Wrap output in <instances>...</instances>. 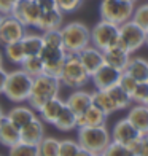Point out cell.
I'll list each match as a JSON object with an SVG mask.
<instances>
[{"mask_svg":"<svg viewBox=\"0 0 148 156\" xmlns=\"http://www.w3.org/2000/svg\"><path fill=\"white\" fill-rule=\"evenodd\" d=\"M93 156H104V154H102V153H100V154H93Z\"/></svg>","mask_w":148,"mask_h":156,"instance_id":"681fc988","label":"cell"},{"mask_svg":"<svg viewBox=\"0 0 148 156\" xmlns=\"http://www.w3.org/2000/svg\"><path fill=\"white\" fill-rule=\"evenodd\" d=\"M76 142L81 148L88 150L91 154H100L111 142L110 131L107 126H86V127H76Z\"/></svg>","mask_w":148,"mask_h":156,"instance_id":"3957f363","label":"cell"},{"mask_svg":"<svg viewBox=\"0 0 148 156\" xmlns=\"http://www.w3.org/2000/svg\"><path fill=\"white\" fill-rule=\"evenodd\" d=\"M53 126L58 131H62V132L73 131V129H76V115L65 105V108L61 112V115L58 118H56V121L53 123Z\"/></svg>","mask_w":148,"mask_h":156,"instance_id":"4316f807","label":"cell"},{"mask_svg":"<svg viewBox=\"0 0 148 156\" xmlns=\"http://www.w3.org/2000/svg\"><path fill=\"white\" fill-rule=\"evenodd\" d=\"M146 83H148V81H146Z\"/></svg>","mask_w":148,"mask_h":156,"instance_id":"f5cc1de1","label":"cell"},{"mask_svg":"<svg viewBox=\"0 0 148 156\" xmlns=\"http://www.w3.org/2000/svg\"><path fill=\"white\" fill-rule=\"evenodd\" d=\"M61 37H62V46L67 53L78 54L83 48L91 45V32L89 27L83 23H69L61 27Z\"/></svg>","mask_w":148,"mask_h":156,"instance_id":"5b68a950","label":"cell"},{"mask_svg":"<svg viewBox=\"0 0 148 156\" xmlns=\"http://www.w3.org/2000/svg\"><path fill=\"white\" fill-rule=\"evenodd\" d=\"M148 97V83H139L136 89L132 91L131 99H132V104H143L145 99Z\"/></svg>","mask_w":148,"mask_h":156,"instance_id":"f35d334b","label":"cell"},{"mask_svg":"<svg viewBox=\"0 0 148 156\" xmlns=\"http://www.w3.org/2000/svg\"><path fill=\"white\" fill-rule=\"evenodd\" d=\"M58 78L62 86L70 88V89H80L83 86H86L88 81L91 80L89 73L83 67L78 54H75V53H67L64 66H62Z\"/></svg>","mask_w":148,"mask_h":156,"instance_id":"7a4b0ae2","label":"cell"},{"mask_svg":"<svg viewBox=\"0 0 148 156\" xmlns=\"http://www.w3.org/2000/svg\"><path fill=\"white\" fill-rule=\"evenodd\" d=\"M93 104L96 105V107L100 108L105 115H111V113L118 112L113 99L110 97V94L107 93V89H96L93 93Z\"/></svg>","mask_w":148,"mask_h":156,"instance_id":"d4e9b609","label":"cell"},{"mask_svg":"<svg viewBox=\"0 0 148 156\" xmlns=\"http://www.w3.org/2000/svg\"><path fill=\"white\" fill-rule=\"evenodd\" d=\"M107 116L105 113L96 107L94 104H91L89 107L84 110L81 115L76 116V127H86V126H105L107 123Z\"/></svg>","mask_w":148,"mask_h":156,"instance_id":"ffe728a7","label":"cell"},{"mask_svg":"<svg viewBox=\"0 0 148 156\" xmlns=\"http://www.w3.org/2000/svg\"><path fill=\"white\" fill-rule=\"evenodd\" d=\"M61 88H62V84L58 76L40 73L37 76H33L32 89H30L29 99H27V104L33 110H38L46 101H49L53 97H58L61 93Z\"/></svg>","mask_w":148,"mask_h":156,"instance_id":"6da1fadb","label":"cell"},{"mask_svg":"<svg viewBox=\"0 0 148 156\" xmlns=\"http://www.w3.org/2000/svg\"><path fill=\"white\" fill-rule=\"evenodd\" d=\"M78 58H80V61L83 64V67L86 69V72L89 73V76L93 75L100 66L105 64L104 51H100L99 48H96L93 45H88L86 48H83L81 51L78 53Z\"/></svg>","mask_w":148,"mask_h":156,"instance_id":"9a60e30c","label":"cell"},{"mask_svg":"<svg viewBox=\"0 0 148 156\" xmlns=\"http://www.w3.org/2000/svg\"><path fill=\"white\" fill-rule=\"evenodd\" d=\"M32 81H33V76L26 73L23 69H16L13 72H8L6 83L3 88V96L15 104L27 102L32 89Z\"/></svg>","mask_w":148,"mask_h":156,"instance_id":"277c9868","label":"cell"},{"mask_svg":"<svg viewBox=\"0 0 148 156\" xmlns=\"http://www.w3.org/2000/svg\"><path fill=\"white\" fill-rule=\"evenodd\" d=\"M18 2V0H0V15H11L13 11V6H15V3Z\"/></svg>","mask_w":148,"mask_h":156,"instance_id":"60d3db41","label":"cell"},{"mask_svg":"<svg viewBox=\"0 0 148 156\" xmlns=\"http://www.w3.org/2000/svg\"><path fill=\"white\" fill-rule=\"evenodd\" d=\"M91 104H93V93L83 91L81 88L80 89H73L72 93L69 94V97L65 99V105L75 113L76 116L81 115Z\"/></svg>","mask_w":148,"mask_h":156,"instance_id":"ac0fdd59","label":"cell"},{"mask_svg":"<svg viewBox=\"0 0 148 156\" xmlns=\"http://www.w3.org/2000/svg\"><path fill=\"white\" fill-rule=\"evenodd\" d=\"M134 8L136 3L129 0H102L99 5V13H100V19L119 26L132 18Z\"/></svg>","mask_w":148,"mask_h":156,"instance_id":"8992f818","label":"cell"},{"mask_svg":"<svg viewBox=\"0 0 148 156\" xmlns=\"http://www.w3.org/2000/svg\"><path fill=\"white\" fill-rule=\"evenodd\" d=\"M134 154H142V156H148V134H143L139 139V142L132 147Z\"/></svg>","mask_w":148,"mask_h":156,"instance_id":"ab89813d","label":"cell"},{"mask_svg":"<svg viewBox=\"0 0 148 156\" xmlns=\"http://www.w3.org/2000/svg\"><path fill=\"white\" fill-rule=\"evenodd\" d=\"M0 67H3V51H0Z\"/></svg>","mask_w":148,"mask_h":156,"instance_id":"ee69618b","label":"cell"},{"mask_svg":"<svg viewBox=\"0 0 148 156\" xmlns=\"http://www.w3.org/2000/svg\"><path fill=\"white\" fill-rule=\"evenodd\" d=\"M21 43H23L26 56H38L41 48H43V38H41V34L26 32V35L21 38Z\"/></svg>","mask_w":148,"mask_h":156,"instance_id":"484cf974","label":"cell"},{"mask_svg":"<svg viewBox=\"0 0 148 156\" xmlns=\"http://www.w3.org/2000/svg\"><path fill=\"white\" fill-rule=\"evenodd\" d=\"M3 58H6L11 64H16V66H21L23 61L26 59V53L23 43L19 41H13V43H8L3 46Z\"/></svg>","mask_w":148,"mask_h":156,"instance_id":"83f0119b","label":"cell"},{"mask_svg":"<svg viewBox=\"0 0 148 156\" xmlns=\"http://www.w3.org/2000/svg\"><path fill=\"white\" fill-rule=\"evenodd\" d=\"M56 6L64 13H73L83 5V0H54Z\"/></svg>","mask_w":148,"mask_h":156,"instance_id":"74e56055","label":"cell"},{"mask_svg":"<svg viewBox=\"0 0 148 156\" xmlns=\"http://www.w3.org/2000/svg\"><path fill=\"white\" fill-rule=\"evenodd\" d=\"M26 29L27 27L21 24L15 16H3L2 24H0V45L5 46L13 41H19L26 35Z\"/></svg>","mask_w":148,"mask_h":156,"instance_id":"7c38bea8","label":"cell"},{"mask_svg":"<svg viewBox=\"0 0 148 156\" xmlns=\"http://www.w3.org/2000/svg\"><path fill=\"white\" fill-rule=\"evenodd\" d=\"M64 24V13L59 8H53L48 11H41L40 18L35 24V29L40 32H48V30H58Z\"/></svg>","mask_w":148,"mask_h":156,"instance_id":"2e32d148","label":"cell"},{"mask_svg":"<svg viewBox=\"0 0 148 156\" xmlns=\"http://www.w3.org/2000/svg\"><path fill=\"white\" fill-rule=\"evenodd\" d=\"M119 76H121V70L111 67L108 64H104L91 75V81L96 89H107L113 84H118Z\"/></svg>","mask_w":148,"mask_h":156,"instance_id":"4fadbf2b","label":"cell"},{"mask_svg":"<svg viewBox=\"0 0 148 156\" xmlns=\"http://www.w3.org/2000/svg\"><path fill=\"white\" fill-rule=\"evenodd\" d=\"M64 108H65V101L58 96V97H53L49 101H46L37 112H38V116L43 119V123L53 124Z\"/></svg>","mask_w":148,"mask_h":156,"instance_id":"d6986e66","label":"cell"},{"mask_svg":"<svg viewBox=\"0 0 148 156\" xmlns=\"http://www.w3.org/2000/svg\"><path fill=\"white\" fill-rule=\"evenodd\" d=\"M145 45L148 46V29L145 30Z\"/></svg>","mask_w":148,"mask_h":156,"instance_id":"f6af8a7d","label":"cell"},{"mask_svg":"<svg viewBox=\"0 0 148 156\" xmlns=\"http://www.w3.org/2000/svg\"><path fill=\"white\" fill-rule=\"evenodd\" d=\"M80 144L72 139H64L59 140V156H76L80 151Z\"/></svg>","mask_w":148,"mask_h":156,"instance_id":"e575fe53","label":"cell"},{"mask_svg":"<svg viewBox=\"0 0 148 156\" xmlns=\"http://www.w3.org/2000/svg\"><path fill=\"white\" fill-rule=\"evenodd\" d=\"M21 69L30 76H37L43 73V62H41L40 54L38 56H26V59L21 64Z\"/></svg>","mask_w":148,"mask_h":156,"instance_id":"4dcf8cb0","label":"cell"},{"mask_svg":"<svg viewBox=\"0 0 148 156\" xmlns=\"http://www.w3.org/2000/svg\"><path fill=\"white\" fill-rule=\"evenodd\" d=\"M5 116V113H3V110H2V107H0V119H2Z\"/></svg>","mask_w":148,"mask_h":156,"instance_id":"bcb514c9","label":"cell"},{"mask_svg":"<svg viewBox=\"0 0 148 156\" xmlns=\"http://www.w3.org/2000/svg\"><path fill=\"white\" fill-rule=\"evenodd\" d=\"M76 156H93V154H91L88 150H84V148H80V151L76 153Z\"/></svg>","mask_w":148,"mask_h":156,"instance_id":"7bdbcfd3","label":"cell"},{"mask_svg":"<svg viewBox=\"0 0 148 156\" xmlns=\"http://www.w3.org/2000/svg\"><path fill=\"white\" fill-rule=\"evenodd\" d=\"M129 2H134V3H136V2H137V0H129Z\"/></svg>","mask_w":148,"mask_h":156,"instance_id":"f907efd6","label":"cell"},{"mask_svg":"<svg viewBox=\"0 0 148 156\" xmlns=\"http://www.w3.org/2000/svg\"><path fill=\"white\" fill-rule=\"evenodd\" d=\"M136 156H142V154H136Z\"/></svg>","mask_w":148,"mask_h":156,"instance_id":"816d5d0a","label":"cell"},{"mask_svg":"<svg viewBox=\"0 0 148 156\" xmlns=\"http://www.w3.org/2000/svg\"><path fill=\"white\" fill-rule=\"evenodd\" d=\"M131 124L140 134H148V107L143 104H134L129 107L128 116Z\"/></svg>","mask_w":148,"mask_h":156,"instance_id":"44dd1931","label":"cell"},{"mask_svg":"<svg viewBox=\"0 0 148 156\" xmlns=\"http://www.w3.org/2000/svg\"><path fill=\"white\" fill-rule=\"evenodd\" d=\"M2 19H3V15H0V24H2Z\"/></svg>","mask_w":148,"mask_h":156,"instance_id":"c3c4849f","label":"cell"},{"mask_svg":"<svg viewBox=\"0 0 148 156\" xmlns=\"http://www.w3.org/2000/svg\"><path fill=\"white\" fill-rule=\"evenodd\" d=\"M143 105H146V107H148V97L145 99V102H143Z\"/></svg>","mask_w":148,"mask_h":156,"instance_id":"7dc6e473","label":"cell"},{"mask_svg":"<svg viewBox=\"0 0 148 156\" xmlns=\"http://www.w3.org/2000/svg\"><path fill=\"white\" fill-rule=\"evenodd\" d=\"M131 21H134L137 26H140L143 30H146L148 29V3H142V5L136 6Z\"/></svg>","mask_w":148,"mask_h":156,"instance_id":"836d02e7","label":"cell"},{"mask_svg":"<svg viewBox=\"0 0 148 156\" xmlns=\"http://www.w3.org/2000/svg\"><path fill=\"white\" fill-rule=\"evenodd\" d=\"M118 24H113L110 21L100 19L91 29V45L99 48L100 51L113 48L118 45Z\"/></svg>","mask_w":148,"mask_h":156,"instance_id":"52a82bcc","label":"cell"},{"mask_svg":"<svg viewBox=\"0 0 148 156\" xmlns=\"http://www.w3.org/2000/svg\"><path fill=\"white\" fill-rule=\"evenodd\" d=\"M67 51L62 46H48L43 45L40 51V58L43 62V73L51 76H59L61 69L64 66Z\"/></svg>","mask_w":148,"mask_h":156,"instance_id":"9c48e42d","label":"cell"},{"mask_svg":"<svg viewBox=\"0 0 148 156\" xmlns=\"http://www.w3.org/2000/svg\"><path fill=\"white\" fill-rule=\"evenodd\" d=\"M102 154L104 156H136L128 145L118 144V142H113V140L107 145V148L104 150Z\"/></svg>","mask_w":148,"mask_h":156,"instance_id":"d6a6232c","label":"cell"},{"mask_svg":"<svg viewBox=\"0 0 148 156\" xmlns=\"http://www.w3.org/2000/svg\"><path fill=\"white\" fill-rule=\"evenodd\" d=\"M35 115H37V110H33L29 104L24 105L21 102V104L15 105V107H11L8 110V113L5 115V118L8 119L10 123L15 124L18 129H21V127H24Z\"/></svg>","mask_w":148,"mask_h":156,"instance_id":"e0dca14e","label":"cell"},{"mask_svg":"<svg viewBox=\"0 0 148 156\" xmlns=\"http://www.w3.org/2000/svg\"><path fill=\"white\" fill-rule=\"evenodd\" d=\"M104 59H105V64H108V66L124 72L129 61H131V53H128L124 48L116 45L113 48L107 49V51H104Z\"/></svg>","mask_w":148,"mask_h":156,"instance_id":"7402d4cb","label":"cell"},{"mask_svg":"<svg viewBox=\"0 0 148 156\" xmlns=\"http://www.w3.org/2000/svg\"><path fill=\"white\" fill-rule=\"evenodd\" d=\"M6 76H8V72L0 67V94H3V88H5V83H6Z\"/></svg>","mask_w":148,"mask_h":156,"instance_id":"b9f144b4","label":"cell"},{"mask_svg":"<svg viewBox=\"0 0 148 156\" xmlns=\"http://www.w3.org/2000/svg\"><path fill=\"white\" fill-rule=\"evenodd\" d=\"M137 84H139V81L136 80V78H132L129 73H126V72H121V76H119V80H118V86L121 88L123 91H126V93L131 96Z\"/></svg>","mask_w":148,"mask_h":156,"instance_id":"d590c367","label":"cell"},{"mask_svg":"<svg viewBox=\"0 0 148 156\" xmlns=\"http://www.w3.org/2000/svg\"><path fill=\"white\" fill-rule=\"evenodd\" d=\"M118 45L128 53H136L145 45V30L134 21H126L118 27Z\"/></svg>","mask_w":148,"mask_h":156,"instance_id":"ba28073f","label":"cell"},{"mask_svg":"<svg viewBox=\"0 0 148 156\" xmlns=\"http://www.w3.org/2000/svg\"><path fill=\"white\" fill-rule=\"evenodd\" d=\"M41 38H43V45L48 46H62V37H61V30H48V32H41ZM64 48V46H62Z\"/></svg>","mask_w":148,"mask_h":156,"instance_id":"8d00e7d4","label":"cell"},{"mask_svg":"<svg viewBox=\"0 0 148 156\" xmlns=\"http://www.w3.org/2000/svg\"><path fill=\"white\" fill-rule=\"evenodd\" d=\"M38 156H59V140L56 137H43L38 144Z\"/></svg>","mask_w":148,"mask_h":156,"instance_id":"f546056e","label":"cell"},{"mask_svg":"<svg viewBox=\"0 0 148 156\" xmlns=\"http://www.w3.org/2000/svg\"><path fill=\"white\" fill-rule=\"evenodd\" d=\"M11 16H15L26 27H35L40 18V8L37 0H18L13 6Z\"/></svg>","mask_w":148,"mask_h":156,"instance_id":"30bf717a","label":"cell"},{"mask_svg":"<svg viewBox=\"0 0 148 156\" xmlns=\"http://www.w3.org/2000/svg\"><path fill=\"white\" fill-rule=\"evenodd\" d=\"M107 93L110 94L111 99H113V102H115V105H116L118 112H119V110H126V108H129L131 105H132L131 96L126 93V91H123L121 88L118 86V84H113V86L107 88Z\"/></svg>","mask_w":148,"mask_h":156,"instance_id":"f1b7e54d","label":"cell"},{"mask_svg":"<svg viewBox=\"0 0 148 156\" xmlns=\"http://www.w3.org/2000/svg\"><path fill=\"white\" fill-rule=\"evenodd\" d=\"M8 156H38L37 145L26 144V142H18L8 148Z\"/></svg>","mask_w":148,"mask_h":156,"instance_id":"1f68e13d","label":"cell"},{"mask_svg":"<svg viewBox=\"0 0 148 156\" xmlns=\"http://www.w3.org/2000/svg\"><path fill=\"white\" fill-rule=\"evenodd\" d=\"M19 140H21L19 129L3 116L2 119H0V144H2L3 147H6V148H10L11 145L18 144Z\"/></svg>","mask_w":148,"mask_h":156,"instance_id":"603a6c76","label":"cell"},{"mask_svg":"<svg viewBox=\"0 0 148 156\" xmlns=\"http://www.w3.org/2000/svg\"><path fill=\"white\" fill-rule=\"evenodd\" d=\"M19 136H21V142L37 145L38 142L45 137V123H43V119H41L38 115H35L24 127L19 129Z\"/></svg>","mask_w":148,"mask_h":156,"instance_id":"5bb4252c","label":"cell"},{"mask_svg":"<svg viewBox=\"0 0 148 156\" xmlns=\"http://www.w3.org/2000/svg\"><path fill=\"white\" fill-rule=\"evenodd\" d=\"M124 72L136 78L139 83H145L148 81V61L142 58H131Z\"/></svg>","mask_w":148,"mask_h":156,"instance_id":"cb8c5ba5","label":"cell"},{"mask_svg":"<svg viewBox=\"0 0 148 156\" xmlns=\"http://www.w3.org/2000/svg\"><path fill=\"white\" fill-rule=\"evenodd\" d=\"M110 136H111V140L113 142H118V144L128 145L129 148H132L143 134H140L136 127L131 124V121L128 118H123L113 126Z\"/></svg>","mask_w":148,"mask_h":156,"instance_id":"8fae6325","label":"cell"}]
</instances>
